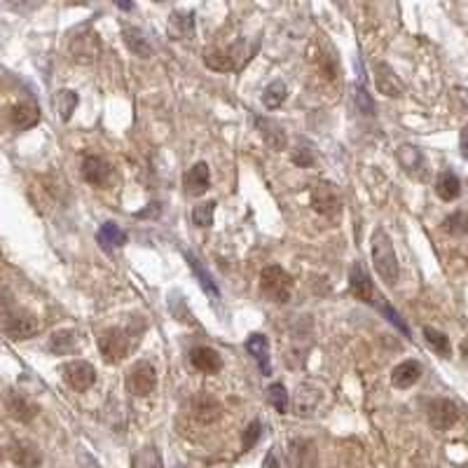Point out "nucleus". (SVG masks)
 <instances>
[{
    "label": "nucleus",
    "mask_w": 468,
    "mask_h": 468,
    "mask_svg": "<svg viewBox=\"0 0 468 468\" xmlns=\"http://www.w3.org/2000/svg\"><path fill=\"white\" fill-rule=\"evenodd\" d=\"M143 330H134L131 326L127 328H110L99 337V352L106 363H120L122 359L134 352V347L141 342Z\"/></svg>",
    "instance_id": "nucleus-1"
},
{
    "label": "nucleus",
    "mask_w": 468,
    "mask_h": 468,
    "mask_svg": "<svg viewBox=\"0 0 468 468\" xmlns=\"http://www.w3.org/2000/svg\"><path fill=\"white\" fill-rule=\"evenodd\" d=\"M373 265L377 274L389 288H394L398 281V260H396V248L384 229H375L373 234Z\"/></svg>",
    "instance_id": "nucleus-2"
},
{
    "label": "nucleus",
    "mask_w": 468,
    "mask_h": 468,
    "mask_svg": "<svg viewBox=\"0 0 468 468\" xmlns=\"http://www.w3.org/2000/svg\"><path fill=\"white\" fill-rule=\"evenodd\" d=\"M253 54H255V50L246 52V43H243V40H236V43L229 45L227 50H211L208 54H204V64L211 68V71H218V73L241 71Z\"/></svg>",
    "instance_id": "nucleus-3"
},
{
    "label": "nucleus",
    "mask_w": 468,
    "mask_h": 468,
    "mask_svg": "<svg viewBox=\"0 0 468 468\" xmlns=\"http://www.w3.org/2000/svg\"><path fill=\"white\" fill-rule=\"evenodd\" d=\"M260 290L272 302H288L293 295V276L281 265H267L260 274Z\"/></svg>",
    "instance_id": "nucleus-4"
},
{
    "label": "nucleus",
    "mask_w": 468,
    "mask_h": 468,
    "mask_svg": "<svg viewBox=\"0 0 468 468\" xmlns=\"http://www.w3.org/2000/svg\"><path fill=\"white\" fill-rule=\"evenodd\" d=\"M101 50H103V45H101L99 33L92 29L80 31L78 36L68 43V54H71V59L75 64H82V66L96 64L101 57Z\"/></svg>",
    "instance_id": "nucleus-5"
},
{
    "label": "nucleus",
    "mask_w": 468,
    "mask_h": 468,
    "mask_svg": "<svg viewBox=\"0 0 468 468\" xmlns=\"http://www.w3.org/2000/svg\"><path fill=\"white\" fill-rule=\"evenodd\" d=\"M40 323L31 312L26 309H12L3 316V335L12 342H24L38 335Z\"/></svg>",
    "instance_id": "nucleus-6"
},
{
    "label": "nucleus",
    "mask_w": 468,
    "mask_h": 468,
    "mask_svg": "<svg viewBox=\"0 0 468 468\" xmlns=\"http://www.w3.org/2000/svg\"><path fill=\"white\" fill-rule=\"evenodd\" d=\"M157 387V370L150 361H138L127 373V389L134 396H150Z\"/></svg>",
    "instance_id": "nucleus-7"
},
{
    "label": "nucleus",
    "mask_w": 468,
    "mask_h": 468,
    "mask_svg": "<svg viewBox=\"0 0 468 468\" xmlns=\"http://www.w3.org/2000/svg\"><path fill=\"white\" fill-rule=\"evenodd\" d=\"M349 290H352V295L356 300H361V302H368V305H380L382 300L377 295V288L373 283V279H370L368 269L363 267L361 262H356L352 272H349Z\"/></svg>",
    "instance_id": "nucleus-8"
},
{
    "label": "nucleus",
    "mask_w": 468,
    "mask_h": 468,
    "mask_svg": "<svg viewBox=\"0 0 468 468\" xmlns=\"http://www.w3.org/2000/svg\"><path fill=\"white\" fill-rule=\"evenodd\" d=\"M461 410L459 405L450 398H436L429 403V424L436 431H447L459 422Z\"/></svg>",
    "instance_id": "nucleus-9"
},
{
    "label": "nucleus",
    "mask_w": 468,
    "mask_h": 468,
    "mask_svg": "<svg viewBox=\"0 0 468 468\" xmlns=\"http://www.w3.org/2000/svg\"><path fill=\"white\" fill-rule=\"evenodd\" d=\"M312 208L321 215H335L340 213L342 208V199H340V192L337 187L333 183H319L316 187L312 190Z\"/></svg>",
    "instance_id": "nucleus-10"
},
{
    "label": "nucleus",
    "mask_w": 468,
    "mask_h": 468,
    "mask_svg": "<svg viewBox=\"0 0 468 468\" xmlns=\"http://www.w3.org/2000/svg\"><path fill=\"white\" fill-rule=\"evenodd\" d=\"M64 382L73 391H87L94 387L96 370L92 363H87V361H71L64 368Z\"/></svg>",
    "instance_id": "nucleus-11"
},
{
    "label": "nucleus",
    "mask_w": 468,
    "mask_h": 468,
    "mask_svg": "<svg viewBox=\"0 0 468 468\" xmlns=\"http://www.w3.org/2000/svg\"><path fill=\"white\" fill-rule=\"evenodd\" d=\"M82 178L94 187H106L113 180V166H110L103 157L89 155L82 162Z\"/></svg>",
    "instance_id": "nucleus-12"
},
{
    "label": "nucleus",
    "mask_w": 468,
    "mask_h": 468,
    "mask_svg": "<svg viewBox=\"0 0 468 468\" xmlns=\"http://www.w3.org/2000/svg\"><path fill=\"white\" fill-rule=\"evenodd\" d=\"M183 187L190 197H199L211 187V171H208L206 162H197L190 171H185L183 176Z\"/></svg>",
    "instance_id": "nucleus-13"
},
{
    "label": "nucleus",
    "mask_w": 468,
    "mask_h": 468,
    "mask_svg": "<svg viewBox=\"0 0 468 468\" xmlns=\"http://www.w3.org/2000/svg\"><path fill=\"white\" fill-rule=\"evenodd\" d=\"M422 363L419 361H403L398 363V366L394 368V373H391V382H394L396 389H410L412 384H417L419 380H422Z\"/></svg>",
    "instance_id": "nucleus-14"
},
{
    "label": "nucleus",
    "mask_w": 468,
    "mask_h": 468,
    "mask_svg": "<svg viewBox=\"0 0 468 468\" xmlns=\"http://www.w3.org/2000/svg\"><path fill=\"white\" fill-rule=\"evenodd\" d=\"M10 120L15 124V129H19V131L33 129L40 122V108L33 101L15 103V106H12V113H10Z\"/></svg>",
    "instance_id": "nucleus-15"
},
{
    "label": "nucleus",
    "mask_w": 468,
    "mask_h": 468,
    "mask_svg": "<svg viewBox=\"0 0 468 468\" xmlns=\"http://www.w3.org/2000/svg\"><path fill=\"white\" fill-rule=\"evenodd\" d=\"M255 127L262 134L265 143H267L272 150H286V145H288V136H286V131L281 129V124L274 122V120H267V117H255Z\"/></svg>",
    "instance_id": "nucleus-16"
},
{
    "label": "nucleus",
    "mask_w": 468,
    "mask_h": 468,
    "mask_svg": "<svg viewBox=\"0 0 468 468\" xmlns=\"http://www.w3.org/2000/svg\"><path fill=\"white\" fill-rule=\"evenodd\" d=\"M190 363L199 373H206V375H215L222 368L220 354L211 347H194L190 352Z\"/></svg>",
    "instance_id": "nucleus-17"
},
{
    "label": "nucleus",
    "mask_w": 468,
    "mask_h": 468,
    "mask_svg": "<svg viewBox=\"0 0 468 468\" xmlns=\"http://www.w3.org/2000/svg\"><path fill=\"white\" fill-rule=\"evenodd\" d=\"M166 33H169V38H173V40L192 38V33H194V12H183V10L171 12L169 24H166Z\"/></svg>",
    "instance_id": "nucleus-18"
},
{
    "label": "nucleus",
    "mask_w": 468,
    "mask_h": 468,
    "mask_svg": "<svg viewBox=\"0 0 468 468\" xmlns=\"http://www.w3.org/2000/svg\"><path fill=\"white\" fill-rule=\"evenodd\" d=\"M122 38H124V45L129 47L131 54H136V57H141V59L152 57L150 40H148V36H145L141 29H138V26H124Z\"/></svg>",
    "instance_id": "nucleus-19"
},
{
    "label": "nucleus",
    "mask_w": 468,
    "mask_h": 468,
    "mask_svg": "<svg viewBox=\"0 0 468 468\" xmlns=\"http://www.w3.org/2000/svg\"><path fill=\"white\" fill-rule=\"evenodd\" d=\"M248 354L258 361V368H260L262 375H272V361H269V340L265 335L255 333L246 340Z\"/></svg>",
    "instance_id": "nucleus-20"
},
{
    "label": "nucleus",
    "mask_w": 468,
    "mask_h": 468,
    "mask_svg": "<svg viewBox=\"0 0 468 468\" xmlns=\"http://www.w3.org/2000/svg\"><path fill=\"white\" fill-rule=\"evenodd\" d=\"M12 461L19 468H40L43 464V454L36 445H31L29 440H19L12 445Z\"/></svg>",
    "instance_id": "nucleus-21"
},
{
    "label": "nucleus",
    "mask_w": 468,
    "mask_h": 468,
    "mask_svg": "<svg viewBox=\"0 0 468 468\" xmlns=\"http://www.w3.org/2000/svg\"><path fill=\"white\" fill-rule=\"evenodd\" d=\"M96 241H99V246L106 253H113V250L122 248L127 243V232L120 225H115V222H106V225H101L99 234H96Z\"/></svg>",
    "instance_id": "nucleus-22"
},
{
    "label": "nucleus",
    "mask_w": 468,
    "mask_h": 468,
    "mask_svg": "<svg viewBox=\"0 0 468 468\" xmlns=\"http://www.w3.org/2000/svg\"><path fill=\"white\" fill-rule=\"evenodd\" d=\"M5 403H8L10 415L19 419V422H31V419L38 415V405H33L29 398L17 394V391H10L8 398H5Z\"/></svg>",
    "instance_id": "nucleus-23"
},
{
    "label": "nucleus",
    "mask_w": 468,
    "mask_h": 468,
    "mask_svg": "<svg viewBox=\"0 0 468 468\" xmlns=\"http://www.w3.org/2000/svg\"><path fill=\"white\" fill-rule=\"evenodd\" d=\"M375 85L384 96H401L403 94V82L398 80V75L384 64L375 68Z\"/></svg>",
    "instance_id": "nucleus-24"
},
{
    "label": "nucleus",
    "mask_w": 468,
    "mask_h": 468,
    "mask_svg": "<svg viewBox=\"0 0 468 468\" xmlns=\"http://www.w3.org/2000/svg\"><path fill=\"white\" fill-rule=\"evenodd\" d=\"M80 349V337L75 330H68V328H64V330H57L52 335L50 340V352L57 354V356H64V354H73Z\"/></svg>",
    "instance_id": "nucleus-25"
},
{
    "label": "nucleus",
    "mask_w": 468,
    "mask_h": 468,
    "mask_svg": "<svg viewBox=\"0 0 468 468\" xmlns=\"http://www.w3.org/2000/svg\"><path fill=\"white\" fill-rule=\"evenodd\" d=\"M78 103H80V96L75 92H71V89H61V92H57L52 96L54 113H57L64 122H68L73 117L75 108H78Z\"/></svg>",
    "instance_id": "nucleus-26"
},
{
    "label": "nucleus",
    "mask_w": 468,
    "mask_h": 468,
    "mask_svg": "<svg viewBox=\"0 0 468 468\" xmlns=\"http://www.w3.org/2000/svg\"><path fill=\"white\" fill-rule=\"evenodd\" d=\"M436 192L443 201H452L461 194V180L454 171H443L436 178Z\"/></svg>",
    "instance_id": "nucleus-27"
},
{
    "label": "nucleus",
    "mask_w": 468,
    "mask_h": 468,
    "mask_svg": "<svg viewBox=\"0 0 468 468\" xmlns=\"http://www.w3.org/2000/svg\"><path fill=\"white\" fill-rule=\"evenodd\" d=\"M185 260H187V265H190V267H192L194 276H197V281H199L201 288H204L211 297H218V295H220V290H218V286H215V281L211 279V274H208V272H206L204 265H201L192 253H185Z\"/></svg>",
    "instance_id": "nucleus-28"
},
{
    "label": "nucleus",
    "mask_w": 468,
    "mask_h": 468,
    "mask_svg": "<svg viewBox=\"0 0 468 468\" xmlns=\"http://www.w3.org/2000/svg\"><path fill=\"white\" fill-rule=\"evenodd\" d=\"M286 96H288V87H286V82L283 80H274L262 92V103H265V108L276 110V108H281V103L286 101Z\"/></svg>",
    "instance_id": "nucleus-29"
},
{
    "label": "nucleus",
    "mask_w": 468,
    "mask_h": 468,
    "mask_svg": "<svg viewBox=\"0 0 468 468\" xmlns=\"http://www.w3.org/2000/svg\"><path fill=\"white\" fill-rule=\"evenodd\" d=\"M321 394L309 384H305V387L297 389V398H295V412L297 415H309V412L316 408Z\"/></svg>",
    "instance_id": "nucleus-30"
},
{
    "label": "nucleus",
    "mask_w": 468,
    "mask_h": 468,
    "mask_svg": "<svg viewBox=\"0 0 468 468\" xmlns=\"http://www.w3.org/2000/svg\"><path fill=\"white\" fill-rule=\"evenodd\" d=\"M194 415H197V419H201V422H213V419H218L220 415V405L213 401V398L208 396H199L197 401H194Z\"/></svg>",
    "instance_id": "nucleus-31"
},
{
    "label": "nucleus",
    "mask_w": 468,
    "mask_h": 468,
    "mask_svg": "<svg viewBox=\"0 0 468 468\" xmlns=\"http://www.w3.org/2000/svg\"><path fill=\"white\" fill-rule=\"evenodd\" d=\"M267 398H269L272 408H274L279 415H286V412H288L290 398H288V391H286V387L281 382L272 384V387L267 389Z\"/></svg>",
    "instance_id": "nucleus-32"
},
{
    "label": "nucleus",
    "mask_w": 468,
    "mask_h": 468,
    "mask_svg": "<svg viewBox=\"0 0 468 468\" xmlns=\"http://www.w3.org/2000/svg\"><path fill=\"white\" fill-rule=\"evenodd\" d=\"M293 454H295V461L302 468H312L316 464V450H314V445L307 443V440H295V443H293Z\"/></svg>",
    "instance_id": "nucleus-33"
},
{
    "label": "nucleus",
    "mask_w": 468,
    "mask_h": 468,
    "mask_svg": "<svg viewBox=\"0 0 468 468\" xmlns=\"http://www.w3.org/2000/svg\"><path fill=\"white\" fill-rule=\"evenodd\" d=\"M424 340L429 342L438 356H450V340H447L445 333L436 330V328H424Z\"/></svg>",
    "instance_id": "nucleus-34"
},
{
    "label": "nucleus",
    "mask_w": 468,
    "mask_h": 468,
    "mask_svg": "<svg viewBox=\"0 0 468 468\" xmlns=\"http://www.w3.org/2000/svg\"><path fill=\"white\" fill-rule=\"evenodd\" d=\"M213 213H215V201H204V204L194 206L192 222L197 227H211L213 225Z\"/></svg>",
    "instance_id": "nucleus-35"
},
{
    "label": "nucleus",
    "mask_w": 468,
    "mask_h": 468,
    "mask_svg": "<svg viewBox=\"0 0 468 468\" xmlns=\"http://www.w3.org/2000/svg\"><path fill=\"white\" fill-rule=\"evenodd\" d=\"M134 468H162L159 454L155 447H145L134 457Z\"/></svg>",
    "instance_id": "nucleus-36"
},
{
    "label": "nucleus",
    "mask_w": 468,
    "mask_h": 468,
    "mask_svg": "<svg viewBox=\"0 0 468 468\" xmlns=\"http://www.w3.org/2000/svg\"><path fill=\"white\" fill-rule=\"evenodd\" d=\"M260 436H262V422H260V419H253V422L246 426V431H243V438H241L243 452H248L250 447H253L258 440H260Z\"/></svg>",
    "instance_id": "nucleus-37"
},
{
    "label": "nucleus",
    "mask_w": 468,
    "mask_h": 468,
    "mask_svg": "<svg viewBox=\"0 0 468 468\" xmlns=\"http://www.w3.org/2000/svg\"><path fill=\"white\" fill-rule=\"evenodd\" d=\"M354 101H356V106H359V110H361L363 115H375L373 99H370V96H368L366 87H363V82L354 89Z\"/></svg>",
    "instance_id": "nucleus-38"
},
{
    "label": "nucleus",
    "mask_w": 468,
    "mask_h": 468,
    "mask_svg": "<svg viewBox=\"0 0 468 468\" xmlns=\"http://www.w3.org/2000/svg\"><path fill=\"white\" fill-rule=\"evenodd\" d=\"M377 307H380V312H382V314H384V316H387L389 321H391V323H394V326L398 328V330H401V333L405 335V337H410V330H408V323H405V321H403L401 316H398V314H396V309H394V307H391L389 302H384V300H382V302H380V305H377Z\"/></svg>",
    "instance_id": "nucleus-39"
},
{
    "label": "nucleus",
    "mask_w": 468,
    "mask_h": 468,
    "mask_svg": "<svg viewBox=\"0 0 468 468\" xmlns=\"http://www.w3.org/2000/svg\"><path fill=\"white\" fill-rule=\"evenodd\" d=\"M443 229L447 232H454V234H464L466 232V218H464V211H457L452 213L450 218L443 222Z\"/></svg>",
    "instance_id": "nucleus-40"
},
{
    "label": "nucleus",
    "mask_w": 468,
    "mask_h": 468,
    "mask_svg": "<svg viewBox=\"0 0 468 468\" xmlns=\"http://www.w3.org/2000/svg\"><path fill=\"white\" fill-rule=\"evenodd\" d=\"M265 468H288L283 454L279 452V447H272V450L267 452V457H265Z\"/></svg>",
    "instance_id": "nucleus-41"
},
{
    "label": "nucleus",
    "mask_w": 468,
    "mask_h": 468,
    "mask_svg": "<svg viewBox=\"0 0 468 468\" xmlns=\"http://www.w3.org/2000/svg\"><path fill=\"white\" fill-rule=\"evenodd\" d=\"M15 309V300H12V293L5 288V286H0V319L5 316V314H10Z\"/></svg>",
    "instance_id": "nucleus-42"
},
{
    "label": "nucleus",
    "mask_w": 468,
    "mask_h": 468,
    "mask_svg": "<svg viewBox=\"0 0 468 468\" xmlns=\"http://www.w3.org/2000/svg\"><path fill=\"white\" fill-rule=\"evenodd\" d=\"M293 162H295L297 166H309L312 162H314V157H312V152H302V155H293Z\"/></svg>",
    "instance_id": "nucleus-43"
},
{
    "label": "nucleus",
    "mask_w": 468,
    "mask_h": 468,
    "mask_svg": "<svg viewBox=\"0 0 468 468\" xmlns=\"http://www.w3.org/2000/svg\"><path fill=\"white\" fill-rule=\"evenodd\" d=\"M113 3H115L120 10H124V12H131V10H134V0H113Z\"/></svg>",
    "instance_id": "nucleus-44"
},
{
    "label": "nucleus",
    "mask_w": 468,
    "mask_h": 468,
    "mask_svg": "<svg viewBox=\"0 0 468 468\" xmlns=\"http://www.w3.org/2000/svg\"><path fill=\"white\" fill-rule=\"evenodd\" d=\"M155 3H164V0H155Z\"/></svg>",
    "instance_id": "nucleus-45"
}]
</instances>
